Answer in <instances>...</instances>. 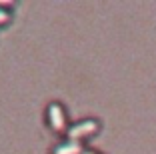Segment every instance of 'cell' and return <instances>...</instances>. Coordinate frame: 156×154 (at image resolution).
I'll return each mask as SVG.
<instances>
[{
	"label": "cell",
	"instance_id": "cell-1",
	"mask_svg": "<svg viewBox=\"0 0 156 154\" xmlns=\"http://www.w3.org/2000/svg\"><path fill=\"white\" fill-rule=\"evenodd\" d=\"M96 128V122L94 120H86V122H80V124H76V126L70 130V136H78V134H82V132H90V130H94Z\"/></svg>",
	"mask_w": 156,
	"mask_h": 154
},
{
	"label": "cell",
	"instance_id": "cell-2",
	"mask_svg": "<svg viewBox=\"0 0 156 154\" xmlns=\"http://www.w3.org/2000/svg\"><path fill=\"white\" fill-rule=\"evenodd\" d=\"M78 152H80V146H78V142H66L64 146L56 148V154H78Z\"/></svg>",
	"mask_w": 156,
	"mask_h": 154
},
{
	"label": "cell",
	"instance_id": "cell-3",
	"mask_svg": "<svg viewBox=\"0 0 156 154\" xmlns=\"http://www.w3.org/2000/svg\"><path fill=\"white\" fill-rule=\"evenodd\" d=\"M50 118H54L56 126H62V114H60L58 106H52V108H50Z\"/></svg>",
	"mask_w": 156,
	"mask_h": 154
},
{
	"label": "cell",
	"instance_id": "cell-4",
	"mask_svg": "<svg viewBox=\"0 0 156 154\" xmlns=\"http://www.w3.org/2000/svg\"><path fill=\"white\" fill-rule=\"evenodd\" d=\"M4 16H6V14H4V12H2V10H0V20L4 18Z\"/></svg>",
	"mask_w": 156,
	"mask_h": 154
},
{
	"label": "cell",
	"instance_id": "cell-5",
	"mask_svg": "<svg viewBox=\"0 0 156 154\" xmlns=\"http://www.w3.org/2000/svg\"><path fill=\"white\" fill-rule=\"evenodd\" d=\"M84 154H94V152H84Z\"/></svg>",
	"mask_w": 156,
	"mask_h": 154
}]
</instances>
